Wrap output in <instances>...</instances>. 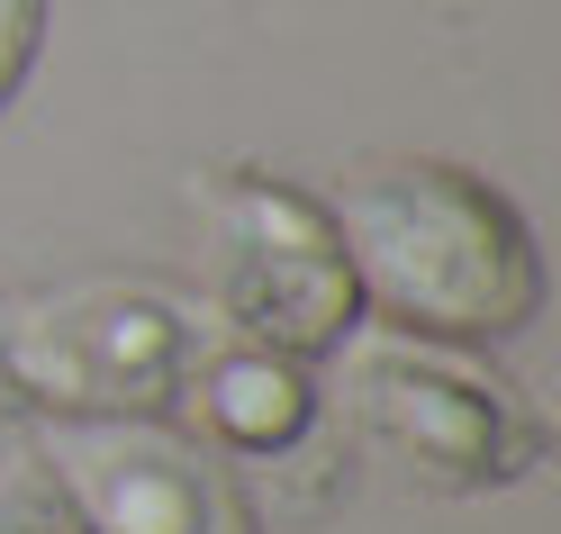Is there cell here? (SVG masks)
<instances>
[{
	"instance_id": "obj_1",
	"label": "cell",
	"mask_w": 561,
	"mask_h": 534,
	"mask_svg": "<svg viewBox=\"0 0 561 534\" xmlns=\"http://www.w3.org/2000/svg\"><path fill=\"white\" fill-rule=\"evenodd\" d=\"M327 208L371 327H408L444 344H516L543 317L552 291L543 245L489 172L444 155H380L344 172Z\"/></svg>"
},
{
	"instance_id": "obj_2",
	"label": "cell",
	"mask_w": 561,
	"mask_h": 534,
	"mask_svg": "<svg viewBox=\"0 0 561 534\" xmlns=\"http://www.w3.org/2000/svg\"><path fill=\"white\" fill-rule=\"evenodd\" d=\"M327 389L344 408V435L416 498H499L543 471L552 425L489 344H444L408 327H363L327 353Z\"/></svg>"
},
{
	"instance_id": "obj_3",
	"label": "cell",
	"mask_w": 561,
	"mask_h": 534,
	"mask_svg": "<svg viewBox=\"0 0 561 534\" xmlns=\"http://www.w3.org/2000/svg\"><path fill=\"white\" fill-rule=\"evenodd\" d=\"M218 317L191 281L82 272L55 291H0L10 380L37 417H172Z\"/></svg>"
},
{
	"instance_id": "obj_4",
	"label": "cell",
	"mask_w": 561,
	"mask_h": 534,
	"mask_svg": "<svg viewBox=\"0 0 561 534\" xmlns=\"http://www.w3.org/2000/svg\"><path fill=\"white\" fill-rule=\"evenodd\" d=\"M191 227H199V281L191 291L208 299V317L227 336L327 363L363 327V291H354L327 191L254 172V163H218L191 182Z\"/></svg>"
},
{
	"instance_id": "obj_5",
	"label": "cell",
	"mask_w": 561,
	"mask_h": 534,
	"mask_svg": "<svg viewBox=\"0 0 561 534\" xmlns=\"http://www.w3.org/2000/svg\"><path fill=\"white\" fill-rule=\"evenodd\" d=\"M172 417L244 480L263 525H327L363 489V453L344 435L327 363H308V353H280V344L218 327L199 344Z\"/></svg>"
},
{
	"instance_id": "obj_6",
	"label": "cell",
	"mask_w": 561,
	"mask_h": 534,
	"mask_svg": "<svg viewBox=\"0 0 561 534\" xmlns=\"http://www.w3.org/2000/svg\"><path fill=\"white\" fill-rule=\"evenodd\" d=\"M27 462L82 534H272L182 417H37Z\"/></svg>"
},
{
	"instance_id": "obj_7",
	"label": "cell",
	"mask_w": 561,
	"mask_h": 534,
	"mask_svg": "<svg viewBox=\"0 0 561 534\" xmlns=\"http://www.w3.org/2000/svg\"><path fill=\"white\" fill-rule=\"evenodd\" d=\"M46 19H55V0H0V110H10V100L27 91V73H37Z\"/></svg>"
},
{
	"instance_id": "obj_8",
	"label": "cell",
	"mask_w": 561,
	"mask_h": 534,
	"mask_svg": "<svg viewBox=\"0 0 561 534\" xmlns=\"http://www.w3.org/2000/svg\"><path fill=\"white\" fill-rule=\"evenodd\" d=\"M0 534H82V525H73V508L55 498V480L37 462H19V471L0 480Z\"/></svg>"
},
{
	"instance_id": "obj_9",
	"label": "cell",
	"mask_w": 561,
	"mask_h": 534,
	"mask_svg": "<svg viewBox=\"0 0 561 534\" xmlns=\"http://www.w3.org/2000/svg\"><path fill=\"white\" fill-rule=\"evenodd\" d=\"M19 435H27V399L10 380V344H0V444H19Z\"/></svg>"
}]
</instances>
